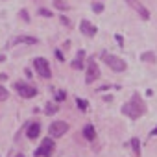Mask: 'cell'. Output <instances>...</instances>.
<instances>
[{
    "instance_id": "19",
    "label": "cell",
    "mask_w": 157,
    "mask_h": 157,
    "mask_svg": "<svg viewBox=\"0 0 157 157\" xmlns=\"http://www.w3.org/2000/svg\"><path fill=\"white\" fill-rule=\"evenodd\" d=\"M37 13H39L41 17H46V19H48V17H52V11H50V10H44V8H39V10H37Z\"/></svg>"
},
{
    "instance_id": "21",
    "label": "cell",
    "mask_w": 157,
    "mask_h": 157,
    "mask_svg": "<svg viewBox=\"0 0 157 157\" xmlns=\"http://www.w3.org/2000/svg\"><path fill=\"white\" fill-rule=\"evenodd\" d=\"M93 10H94V13H102L104 11V4L102 2H94L93 4Z\"/></svg>"
},
{
    "instance_id": "7",
    "label": "cell",
    "mask_w": 157,
    "mask_h": 157,
    "mask_svg": "<svg viewBox=\"0 0 157 157\" xmlns=\"http://www.w3.org/2000/svg\"><path fill=\"white\" fill-rule=\"evenodd\" d=\"M98 78H100V68H98L96 61L91 59L89 65H87V76H85V82H87V83H93V82L98 80Z\"/></svg>"
},
{
    "instance_id": "13",
    "label": "cell",
    "mask_w": 157,
    "mask_h": 157,
    "mask_svg": "<svg viewBox=\"0 0 157 157\" xmlns=\"http://www.w3.org/2000/svg\"><path fill=\"white\" fill-rule=\"evenodd\" d=\"M83 57H85V52L80 50L78 56H76V59L72 61V68H83Z\"/></svg>"
},
{
    "instance_id": "12",
    "label": "cell",
    "mask_w": 157,
    "mask_h": 157,
    "mask_svg": "<svg viewBox=\"0 0 157 157\" xmlns=\"http://www.w3.org/2000/svg\"><path fill=\"white\" fill-rule=\"evenodd\" d=\"M83 137H85L87 140H94L96 131H94V126H93V124H87V126L83 128Z\"/></svg>"
},
{
    "instance_id": "23",
    "label": "cell",
    "mask_w": 157,
    "mask_h": 157,
    "mask_svg": "<svg viewBox=\"0 0 157 157\" xmlns=\"http://www.w3.org/2000/svg\"><path fill=\"white\" fill-rule=\"evenodd\" d=\"M21 17H22V19H24V21H26V22H28V21H30V17H28V13H26V11H21Z\"/></svg>"
},
{
    "instance_id": "5",
    "label": "cell",
    "mask_w": 157,
    "mask_h": 157,
    "mask_svg": "<svg viewBox=\"0 0 157 157\" xmlns=\"http://www.w3.org/2000/svg\"><path fill=\"white\" fill-rule=\"evenodd\" d=\"M67 131H68V124L63 122V120H56V122H52L50 128H48V133H50L52 137H63Z\"/></svg>"
},
{
    "instance_id": "2",
    "label": "cell",
    "mask_w": 157,
    "mask_h": 157,
    "mask_svg": "<svg viewBox=\"0 0 157 157\" xmlns=\"http://www.w3.org/2000/svg\"><path fill=\"white\" fill-rule=\"evenodd\" d=\"M102 57H104L105 65H107L109 68H113L115 72H124V70L128 68L126 61H124V59H120L118 56H113V54H107V52H104V54H102Z\"/></svg>"
},
{
    "instance_id": "17",
    "label": "cell",
    "mask_w": 157,
    "mask_h": 157,
    "mask_svg": "<svg viewBox=\"0 0 157 157\" xmlns=\"http://www.w3.org/2000/svg\"><path fill=\"white\" fill-rule=\"evenodd\" d=\"M57 111H59V105H56V104H48L46 105V115H54Z\"/></svg>"
},
{
    "instance_id": "27",
    "label": "cell",
    "mask_w": 157,
    "mask_h": 157,
    "mask_svg": "<svg viewBox=\"0 0 157 157\" xmlns=\"http://www.w3.org/2000/svg\"><path fill=\"white\" fill-rule=\"evenodd\" d=\"M151 135H157V128H155V129H153V131H151Z\"/></svg>"
},
{
    "instance_id": "25",
    "label": "cell",
    "mask_w": 157,
    "mask_h": 157,
    "mask_svg": "<svg viewBox=\"0 0 157 157\" xmlns=\"http://www.w3.org/2000/svg\"><path fill=\"white\" fill-rule=\"evenodd\" d=\"M61 21H63V24H67V26H70V21H68V19H65V17H61Z\"/></svg>"
},
{
    "instance_id": "18",
    "label": "cell",
    "mask_w": 157,
    "mask_h": 157,
    "mask_svg": "<svg viewBox=\"0 0 157 157\" xmlns=\"http://www.w3.org/2000/svg\"><path fill=\"white\" fill-rule=\"evenodd\" d=\"M10 98V91L4 89V87H0V102H6Z\"/></svg>"
},
{
    "instance_id": "11",
    "label": "cell",
    "mask_w": 157,
    "mask_h": 157,
    "mask_svg": "<svg viewBox=\"0 0 157 157\" xmlns=\"http://www.w3.org/2000/svg\"><path fill=\"white\" fill-rule=\"evenodd\" d=\"M26 133H28V137H30V139H37V137H39V133H41V124H39V122H32V124L28 126Z\"/></svg>"
},
{
    "instance_id": "15",
    "label": "cell",
    "mask_w": 157,
    "mask_h": 157,
    "mask_svg": "<svg viewBox=\"0 0 157 157\" xmlns=\"http://www.w3.org/2000/svg\"><path fill=\"white\" fill-rule=\"evenodd\" d=\"M131 146H133L135 155L139 157V155H140V142H139V139H137V137H133V139H131Z\"/></svg>"
},
{
    "instance_id": "16",
    "label": "cell",
    "mask_w": 157,
    "mask_h": 157,
    "mask_svg": "<svg viewBox=\"0 0 157 157\" xmlns=\"http://www.w3.org/2000/svg\"><path fill=\"white\" fill-rule=\"evenodd\" d=\"M54 6H56L57 10H61V11H67V10H68V4L63 2V0H54Z\"/></svg>"
},
{
    "instance_id": "8",
    "label": "cell",
    "mask_w": 157,
    "mask_h": 157,
    "mask_svg": "<svg viewBox=\"0 0 157 157\" xmlns=\"http://www.w3.org/2000/svg\"><path fill=\"white\" fill-rule=\"evenodd\" d=\"M126 2H128V4H129V6H131V8H133V10H135L142 19H144V21H148V19H150V11H148L140 2H139V0H126Z\"/></svg>"
},
{
    "instance_id": "1",
    "label": "cell",
    "mask_w": 157,
    "mask_h": 157,
    "mask_svg": "<svg viewBox=\"0 0 157 157\" xmlns=\"http://www.w3.org/2000/svg\"><path fill=\"white\" fill-rule=\"evenodd\" d=\"M122 113L128 115L129 118H139V117H142L146 113V105H144V102H142V98L139 94H133L131 100L122 107Z\"/></svg>"
},
{
    "instance_id": "22",
    "label": "cell",
    "mask_w": 157,
    "mask_h": 157,
    "mask_svg": "<svg viewBox=\"0 0 157 157\" xmlns=\"http://www.w3.org/2000/svg\"><path fill=\"white\" fill-rule=\"evenodd\" d=\"M115 39H117V43H118L120 46H124V39H122V35H115Z\"/></svg>"
},
{
    "instance_id": "4",
    "label": "cell",
    "mask_w": 157,
    "mask_h": 157,
    "mask_svg": "<svg viewBox=\"0 0 157 157\" xmlns=\"http://www.w3.org/2000/svg\"><path fill=\"white\" fill-rule=\"evenodd\" d=\"M33 68L37 70V74H39L41 78H50V76H52L50 65H48V61H46L44 57H35V59H33Z\"/></svg>"
},
{
    "instance_id": "20",
    "label": "cell",
    "mask_w": 157,
    "mask_h": 157,
    "mask_svg": "<svg viewBox=\"0 0 157 157\" xmlns=\"http://www.w3.org/2000/svg\"><path fill=\"white\" fill-rule=\"evenodd\" d=\"M76 104H78V107H80L82 111H87V102H85V100H82V98H76Z\"/></svg>"
},
{
    "instance_id": "6",
    "label": "cell",
    "mask_w": 157,
    "mask_h": 157,
    "mask_svg": "<svg viewBox=\"0 0 157 157\" xmlns=\"http://www.w3.org/2000/svg\"><path fill=\"white\" fill-rule=\"evenodd\" d=\"M15 89H17V93H19L22 98H33V96L37 94V89H35V87H32V85H28V83H22V82H17V83H15Z\"/></svg>"
},
{
    "instance_id": "14",
    "label": "cell",
    "mask_w": 157,
    "mask_h": 157,
    "mask_svg": "<svg viewBox=\"0 0 157 157\" xmlns=\"http://www.w3.org/2000/svg\"><path fill=\"white\" fill-rule=\"evenodd\" d=\"M140 59L146 61V63H153V61H155V54H153V52H144V54L140 56Z\"/></svg>"
},
{
    "instance_id": "10",
    "label": "cell",
    "mask_w": 157,
    "mask_h": 157,
    "mask_svg": "<svg viewBox=\"0 0 157 157\" xmlns=\"http://www.w3.org/2000/svg\"><path fill=\"white\" fill-rule=\"evenodd\" d=\"M11 43L13 44H39V39L37 37H32V35H19Z\"/></svg>"
},
{
    "instance_id": "24",
    "label": "cell",
    "mask_w": 157,
    "mask_h": 157,
    "mask_svg": "<svg viewBox=\"0 0 157 157\" xmlns=\"http://www.w3.org/2000/svg\"><path fill=\"white\" fill-rule=\"evenodd\" d=\"M56 57H57V59H59V61H65V59H63V54H61V52H59V50H56Z\"/></svg>"
},
{
    "instance_id": "9",
    "label": "cell",
    "mask_w": 157,
    "mask_h": 157,
    "mask_svg": "<svg viewBox=\"0 0 157 157\" xmlns=\"http://www.w3.org/2000/svg\"><path fill=\"white\" fill-rule=\"evenodd\" d=\"M80 30H82V33H83V35H87V37H94V35H96V32H98V28H96L94 24H91L89 21H85V19L80 22Z\"/></svg>"
},
{
    "instance_id": "3",
    "label": "cell",
    "mask_w": 157,
    "mask_h": 157,
    "mask_svg": "<svg viewBox=\"0 0 157 157\" xmlns=\"http://www.w3.org/2000/svg\"><path fill=\"white\" fill-rule=\"evenodd\" d=\"M54 148H56L54 140H52L50 137H46V139H43L41 146L35 150V157H52V153H54Z\"/></svg>"
},
{
    "instance_id": "28",
    "label": "cell",
    "mask_w": 157,
    "mask_h": 157,
    "mask_svg": "<svg viewBox=\"0 0 157 157\" xmlns=\"http://www.w3.org/2000/svg\"><path fill=\"white\" fill-rule=\"evenodd\" d=\"M17 157H24V155H22V153H17Z\"/></svg>"
},
{
    "instance_id": "26",
    "label": "cell",
    "mask_w": 157,
    "mask_h": 157,
    "mask_svg": "<svg viewBox=\"0 0 157 157\" xmlns=\"http://www.w3.org/2000/svg\"><path fill=\"white\" fill-rule=\"evenodd\" d=\"M65 98V93H57V100H63Z\"/></svg>"
}]
</instances>
